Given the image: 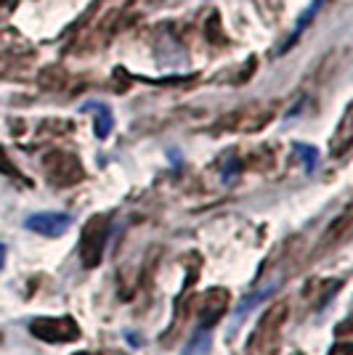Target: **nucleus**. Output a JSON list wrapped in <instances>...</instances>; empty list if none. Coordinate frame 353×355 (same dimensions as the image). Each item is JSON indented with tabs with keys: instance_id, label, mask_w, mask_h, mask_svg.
Instances as JSON below:
<instances>
[{
	"instance_id": "1",
	"label": "nucleus",
	"mask_w": 353,
	"mask_h": 355,
	"mask_svg": "<svg viewBox=\"0 0 353 355\" xmlns=\"http://www.w3.org/2000/svg\"><path fill=\"white\" fill-rule=\"evenodd\" d=\"M109 231H112V220L109 215H90L83 231H80V263L85 268H99L104 260V250H106V241H109Z\"/></svg>"
},
{
	"instance_id": "2",
	"label": "nucleus",
	"mask_w": 353,
	"mask_h": 355,
	"mask_svg": "<svg viewBox=\"0 0 353 355\" xmlns=\"http://www.w3.org/2000/svg\"><path fill=\"white\" fill-rule=\"evenodd\" d=\"M287 318H290V305H287L284 300L271 302L268 311L261 315L258 326L252 329L250 340H247V350H250V353H258V350L271 347V345L277 342V337H279L281 326L287 324Z\"/></svg>"
},
{
	"instance_id": "3",
	"label": "nucleus",
	"mask_w": 353,
	"mask_h": 355,
	"mask_svg": "<svg viewBox=\"0 0 353 355\" xmlns=\"http://www.w3.org/2000/svg\"><path fill=\"white\" fill-rule=\"evenodd\" d=\"M30 334L48 345H69L80 340V324L72 315H40L30 321Z\"/></svg>"
},
{
	"instance_id": "4",
	"label": "nucleus",
	"mask_w": 353,
	"mask_h": 355,
	"mask_svg": "<svg viewBox=\"0 0 353 355\" xmlns=\"http://www.w3.org/2000/svg\"><path fill=\"white\" fill-rule=\"evenodd\" d=\"M24 228L43 239H61L72 228V215H67V212H54V209L35 212V215H30V218L24 220Z\"/></svg>"
},
{
	"instance_id": "5",
	"label": "nucleus",
	"mask_w": 353,
	"mask_h": 355,
	"mask_svg": "<svg viewBox=\"0 0 353 355\" xmlns=\"http://www.w3.org/2000/svg\"><path fill=\"white\" fill-rule=\"evenodd\" d=\"M45 170H48L51 183L56 186H72L77 180H83V167L72 154H51L45 159Z\"/></svg>"
},
{
	"instance_id": "6",
	"label": "nucleus",
	"mask_w": 353,
	"mask_h": 355,
	"mask_svg": "<svg viewBox=\"0 0 353 355\" xmlns=\"http://www.w3.org/2000/svg\"><path fill=\"white\" fill-rule=\"evenodd\" d=\"M229 289H207L202 297H197V311H199V321H202V326L205 329H210V326L215 324L218 318L223 315V311H226V305H229Z\"/></svg>"
},
{
	"instance_id": "7",
	"label": "nucleus",
	"mask_w": 353,
	"mask_h": 355,
	"mask_svg": "<svg viewBox=\"0 0 353 355\" xmlns=\"http://www.w3.org/2000/svg\"><path fill=\"white\" fill-rule=\"evenodd\" d=\"M351 239V212H343L338 220L329 225V231L324 234L322 247H332V244H343Z\"/></svg>"
},
{
	"instance_id": "8",
	"label": "nucleus",
	"mask_w": 353,
	"mask_h": 355,
	"mask_svg": "<svg viewBox=\"0 0 353 355\" xmlns=\"http://www.w3.org/2000/svg\"><path fill=\"white\" fill-rule=\"evenodd\" d=\"M353 144V133H351V109H345V114H343V122H340L338 133L332 138V154L335 157H343Z\"/></svg>"
},
{
	"instance_id": "9",
	"label": "nucleus",
	"mask_w": 353,
	"mask_h": 355,
	"mask_svg": "<svg viewBox=\"0 0 353 355\" xmlns=\"http://www.w3.org/2000/svg\"><path fill=\"white\" fill-rule=\"evenodd\" d=\"M324 3H327V0H313V3H311L309 8H306L303 14L297 16V24H295V30H293V35H290V40H287V45H293L295 37H297L300 32H303V30H306V27H309V24H311V19H313V16H316V14H319V11H322V6H324Z\"/></svg>"
},
{
	"instance_id": "10",
	"label": "nucleus",
	"mask_w": 353,
	"mask_h": 355,
	"mask_svg": "<svg viewBox=\"0 0 353 355\" xmlns=\"http://www.w3.org/2000/svg\"><path fill=\"white\" fill-rule=\"evenodd\" d=\"M115 128V119H112V112L106 106H96V135L99 138H106Z\"/></svg>"
},
{
	"instance_id": "11",
	"label": "nucleus",
	"mask_w": 353,
	"mask_h": 355,
	"mask_svg": "<svg viewBox=\"0 0 353 355\" xmlns=\"http://www.w3.org/2000/svg\"><path fill=\"white\" fill-rule=\"evenodd\" d=\"M295 154H300L306 173H311V170L316 167V148L313 146H303V144H297V146H295Z\"/></svg>"
},
{
	"instance_id": "12",
	"label": "nucleus",
	"mask_w": 353,
	"mask_h": 355,
	"mask_svg": "<svg viewBox=\"0 0 353 355\" xmlns=\"http://www.w3.org/2000/svg\"><path fill=\"white\" fill-rule=\"evenodd\" d=\"M0 173H3V175H8V178H14V180H24L22 173L16 170L14 164L8 162V157H6V151H3V148H0Z\"/></svg>"
},
{
	"instance_id": "13",
	"label": "nucleus",
	"mask_w": 353,
	"mask_h": 355,
	"mask_svg": "<svg viewBox=\"0 0 353 355\" xmlns=\"http://www.w3.org/2000/svg\"><path fill=\"white\" fill-rule=\"evenodd\" d=\"M6 254H8V250H6V244H0V270L6 268Z\"/></svg>"
},
{
	"instance_id": "14",
	"label": "nucleus",
	"mask_w": 353,
	"mask_h": 355,
	"mask_svg": "<svg viewBox=\"0 0 353 355\" xmlns=\"http://www.w3.org/2000/svg\"><path fill=\"white\" fill-rule=\"evenodd\" d=\"M93 355H128V353H122V350H101V353H93Z\"/></svg>"
}]
</instances>
